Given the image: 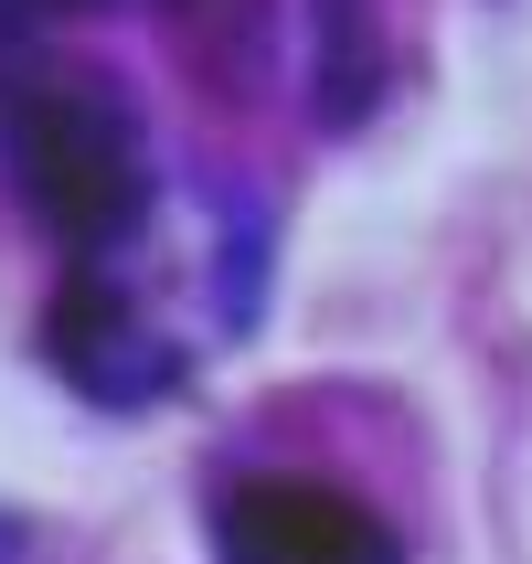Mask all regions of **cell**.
<instances>
[{"label":"cell","mask_w":532,"mask_h":564,"mask_svg":"<svg viewBox=\"0 0 532 564\" xmlns=\"http://www.w3.org/2000/svg\"><path fill=\"white\" fill-rule=\"evenodd\" d=\"M0 171H11V203L64 246V267L128 256L160 224L150 107L96 54L0 43Z\"/></svg>","instance_id":"cell-1"},{"label":"cell","mask_w":532,"mask_h":564,"mask_svg":"<svg viewBox=\"0 0 532 564\" xmlns=\"http://www.w3.org/2000/svg\"><path fill=\"white\" fill-rule=\"evenodd\" d=\"M43 362L96 415H150V405H171L192 383V341L160 319L150 288L128 278V256L64 267V288L43 299Z\"/></svg>","instance_id":"cell-2"},{"label":"cell","mask_w":532,"mask_h":564,"mask_svg":"<svg viewBox=\"0 0 532 564\" xmlns=\"http://www.w3.org/2000/svg\"><path fill=\"white\" fill-rule=\"evenodd\" d=\"M214 564H405V533L330 469H224L203 501Z\"/></svg>","instance_id":"cell-3"},{"label":"cell","mask_w":532,"mask_h":564,"mask_svg":"<svg viewBox=\"0 0 532 564\" xmlns=\"http://www.w3.org/2000/svg\"><path fill=\"white\" fill-rule=\"evenodd\" d=\"M383 96V0H310V118L351 128Z\"/></svg>","instance_id":"cell-4"},{"label":"cell","mask_w":532,"mask_h":564,"mask_svg":"<svg viewBox=\"0 0 532 564\" xmlns=\"http://www.w3.org/2000/svg\"><path fill=\"white\" fill-rule=\"evenodd\" d=\"M75 11H96V0H0V43H43V32L75 22Z\"/></svg>","instance_id":"cell-5"},{"label":"cell","mask_w":532,"mask_h":564,"mask_svg":"<svg viewBox=\"0 0 532 564\" xmlns=\"http://www.w3.org/2000/svg\"><path fill=\"white\" fill-rule=\"evenodd\" d=\"M0 564H32V533L11 522V511H0Z\"/></svg>","instance_id":"cell-6"}]
</instances>
